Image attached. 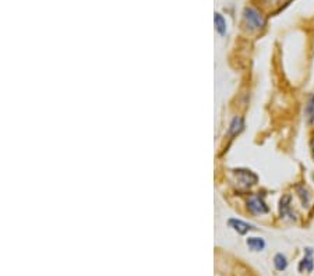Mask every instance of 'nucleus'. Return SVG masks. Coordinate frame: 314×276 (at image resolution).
I'll return each mask as SVG.
<instances>
[{
	"label": "nucleus",
	"instance_id": "f257e3e1",
	"mask_svg": "<svg viewBox=\"0 0 314 276\" xmlns=\"http://www.w3.org/2000/svg\"><path fill=\"white\" fill-rule=\"evenodd\" d=\"M243 20L246 22V27L250 31H260L265 27V18L263 14L254 7H246L243 11Z\"/></svg>",
	"mask_w": 314,
	"mask_h": 276
},
{
	"label": "nucleus",
	"instance_id": "f03ea898",
	"mask_svg": "<svg viewBox=\"0 0 314 276\" xmlns=\"http://www.w3.org/2000/svg\"><path fill=\"white\" fill-rule=\"evenodd\" d=\"M247 206H249L250 212L256 213V215H263V213L268 212V206L264 202L263 195H253L250 197L247 201Z\"/></svg>",
	"mask_w": 314,
	"mask_h": 276
},
{
	"label": "nucleus",
	"instance_id": "7ed1b4c3",
	"mask_svg": "<svg viewBox=\"0 0 314 276\" xmlns=\"http://www.w3.org/2000/svg\"><path fill=\"white\" fill-rule=\"evenodd\" d=\"M235 175L237 180L244 185H251V184L257 183V176L247 169H236Z\"/></svg>",
	"mask_w": 314,
	"mask_h": 276
},
{
	"label": "nucleus",
	"instance_id": "20e7f679",
	"mask_svg": "<svg viewBox=\"0 0 314 276\" xmlns=\"http://www.w3.org/2000/svg\"><path fill=\"white\" fill-rule=\"evenodd\" d=\"M314 268V260H313V248L307 247L306 248V254H305V258L300 261L299 264V271L303 272V271H307V272H312Z\"/></svg>",
	"mask_w": 314,
	"mask_h": 276
},
{
	"label": "nucleus",
	"instance_id": "39448f33",
	"mask_svg": "<svg viewBox=\"0 0 314 276\" xmlns=\"http://www.w3.org/2000/svg\"><path fill=\"white\" fill-rule=\"evenodd\" d=\"M229 226L232 227L235 232H237L239 234H246L249 230L251 229H254L253 225H250V223H246V222H243L240 219H229Z\"/></svg>",
	"mask_w": 314,
	"mask_h": 276
},
{
	"label": "nucleus",
	"instance_id": "423d86ee",
	"mask_svg": "<svg viewBox=\"0 0 314 276\" xmlns=\"http://www.w3.org/2000/svg\"><path fill=\"white\" fill-rule=\"evenodd\" d=\"M279 211H281V216H288L289 219H295V213L291 211V197L285 195L279 202Z\"/></svg>",
	"mask_w": 314,
	"mask_h": 276
},
{
	"label": "nucleus",
	"instance_id": "0eeeda50",
	"mask_svg": "<svg viewBox=\"0 0 314 276\" xmlns=\"http://www.w3.org/2000/svg\"><path fill=\"white\" fill-rule=\"evenodd\" d=\"M244 127V121H243L242 117H235L232 123H230V127H229V135L230 137H235L237 135Z\"/></svg>",
	"mask_w": 314,
	"mask_h": 276
},
{
	"label": "nucleus",
	"instance_id": "6e6552de",
	"mask_svg": "<svg viewBox=\"0 0 314 276\" xmlns=\"http://www.w3.org/2000/svg\"><path fill=\"white\" fill-rule=\"evenodd\" d=\"M246 243L250 250H253V251H263L265 247V241L260 237H249Z\"/></svg>",
	"mask_w": 314,
	"mask_h": 276
},
{
	"label": "nucleus",
	"instance_id": "1a4fd4ad",
	"mask_svg": "<svg viewBox=\"0 0 314 276\" xmlns=\"http://www.w3.org/2000/svg\"><path fill=\"white\" fill-rule=\"evenodd\" d=\"M214 22L216 31H218L221 35H225V32H226V21H225V18H223L219 13H216L214 17Z\"/></svg>",
	"mask_w": 314,
	"mask_h": 276
},
{
	"label": "nucleus",
	"instance_id": "9d476101",
	"mask_svg": "<svg viewBox=\"0 0 314 276\" xmlns=\"http://www.w3.org/2000/svg\"><path fill=\"white\" fill-rule=\"evenodd\" d=\"M305 113H306L307 121H309V123H313L314 121V95H312V96L309 98V100H307Z\"/></svg>",
	"mask_w": 314,
	"mask_h": 276
},
{
	"label": "nucleus",
	"instance_id": "9b49d317",
	"mask_svg": "<svg viewBox=\"0 0 314 276\" xmlns=\"http://www.w3.org/2000/svg\"><path fill=\"white\" fill-rule=\"evenodd\" d=\"M274 265H275V268L277 271H285L286 267H288V260H286V257L284 254H277L274 257Z\"/></svg>",
	"mask_w": 314,
	"mask_h": 276
},
{
	"label": "nucleus",
	"instance_id": "f8f14e48",
	"mask_svg": "<svg viewBox=\"0 0 314 276\" xmlns=\"http://www.w3.org/2000/svg\"><path fill=\"white\" fill-rule=\"evenodd\" d=\"M298 191H299V195H300V198H302L303 205H309V202H310V197H309V194H307L306 188H305V187H299V188H298Z\"/></svg>",
	"mask_w": 314,
	"mask_h": 276
},
{
	"label": "nucleus",
	"instance_id": "ddd939ff",
	"mask_svg": "<svg viewBox=\"0 0 314 276\" xmlns=\"http://www.w3.org/2000/svg\"><path fill=\"white\" fill-rule=\"evenodd\" d=\"M312 152H313V158H314V137H313V140H312Z\"/></svg>",
	"mask_w": 314,
	"mask_h": 276
}]
</instances>
